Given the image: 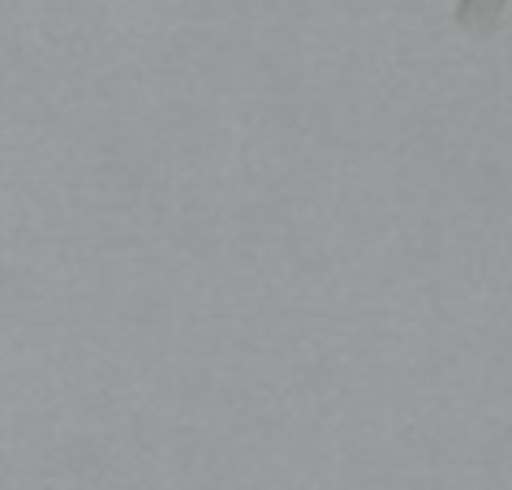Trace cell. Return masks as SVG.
I'll list each match as a JSON object with an SVG mask.
<instances>
[{"label": "cell", "mask_w": 512, "mask_h": 490, "mask_svg": "<svg viewBox=\"0 0 512 490\" xmlns=\"http://www.w3.org/2000/svg\"><path fill=\"white\" fill-rule=\"evenodd\" d=\"M508 0H457V26L474 39H491Z\"/></svg>", "instance_id": "cell-1"}]
</instances>
